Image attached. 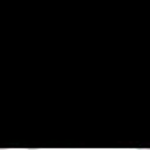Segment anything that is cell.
I'll list each match as a JSON object with an SVG mask.
<instances>
[{
	"label": "cell",
	"instance_id": "6da1fadb",
	"mask_svg": "<svg viewBox=\"0 0 150 150\" xmlns=\"http://www.w3.org/2000/svg\"><path fill=\"white\" fill-rule=\"evenodd\" d=\"M146 150H150V148H146Z\"/></svg>",
	"mask_w": 150,
	"mask_h": 150
}]
</instances>
